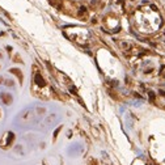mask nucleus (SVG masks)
I'll return each instance as SVG.
<instances>
[{"label":"nucleus","mask_w":165,"mask_h":165,"mask_svg":"<svg viewBox=\"0 0 165 165\" xmlns=\"http://www.w3.org/2000/svg\"><path fill=\"white\" fill-rule=\"evenodd\" d=\"M14 142V134L13 132H4L1 136V139H0V147H1L3 149H8L11 148L12 144H13Z\"/></svg>","instance_id":"obj_1"},{"label":"nucleus","mask_w":165,"mask_h":165,"mask_svg":"<svg viewBox=\"0 0 165 165\" xmlns=\"http://www.w3.org/2000/svg\"><path fill=\"white\" fill-rule=\"evenodd\" d=\"M33 82H34L35 87H39V88H46V87H47V82H46V80L43 79V76H42L41 73L37 71L35 67H34V76H33Z\"/></svg>","instance_id":"obj_2"},{"label":"nucleus","mask_w":165,"mask_h":165,"mask_svg":"<svg viewBox=\"0 0 165 165\" xmlns=\"http://www.w3.org/2000/svg\"><path fill=\"white\" fill-rule=\"evenodd\" d=\"M0 98H1V101L5 103V105H11L12 103V96L8 93H5V92H3L1 94H0Z\"/></svg>","instance_id":"obj_3"},{"label":"nucleus","mask_w":165,"mask_h":165,"mask_svg":"<svg viewBox=\"0 0 165 165\" xmlns=\"http://www.w3.org/2000/svg\"><path fill=\"white\" fill-rule=\"evenodd\" d=\"M77 16L79 17H87L88 16V9L85 7H80L77 11Z\"/></svg>","instance_id":"obj_4"},{"label":"nucleus","mask_w":165,"mask_h":165,"mask_svg":"<svg viewBox=\"0 0 165 165\" xmlns=\"http://www.w3.org/2000/svg\"><path fill=\"white\" fill-rule=\"evenodd\" d=\"M11 72L13 73V75H16L18 79H20V82H22V73H21V71L18 68H12Z\"/></svg>","instance_id":"obj_5"},{"label":"nucleus","mask_w":165,"mask_h":165,"mask_svg":"<svg viewBox=\"0 0 165 165\" xmlns=\"http://www.w3.org/2000/svg\"><path fill=\"white\" fill-rule=\"evenodd\" d=\"M60 128H62V127H59V128H58V130H56V131H55V132H54V139H56V136H58V134H59Z\"/></svg>","instance_id":"obj_6"},{"label":"nucleus","mask_w":165,"mask_h":165,"mask_svg":"<svg viewBox=\"0 0 165 165\" xmlns=\"http://www.w3.org/2000/svg\"><path fill=\"white\" fill-rule=\"evenodd\" d=\"M149 98H151L152 101L155 100V94H153V92H149Z\"/></svg>","instance_id":"obj_7"},{"label":"nucleus","mask_w":165,"mask_h":165,"mask_svg":"<svg viewBox=\"0 0 165 165\" xmlns=\"http://www.w3.org/2000/svg\"><path fill=\"white\" fill-rule=\"evenodd\" d=\"M89 165H97V161L96 160H90L89 161Z\"/></svg>","instance_id":"obj_8"},{"label":"nucleus","mask_w":165,"mask_h":165,"mask_svg":"<svg viewBox=\"0 0 165 165\" xmlns=\"http://www.w3.org/2000/svg\"><path fill=\"white\" fill-rule=\"evenodd\" d=\"M1 81H3V79H1V77H0V82H1Z\"/></svg>","instance_id":"obj_9"},{"label":"nucleus","mask_w":165,"mask_h":165,"mask_svg":"<svg viewBox=\"0 0 165 165\" xmlns=\"http://www.w3.org/2000/svg\"><path fill=\"white\" fill-rule=\"evenodd\" d=\"M0 117H1V115H0Z\"/></svg>","instance_id":"obj_10"}]
</instances>
